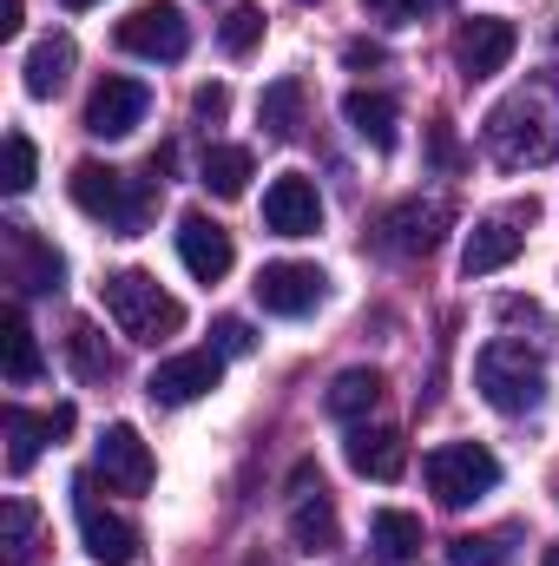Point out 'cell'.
Masks as SVG:
<instances>
[{
    "label": "cell",
    "mask_w": 559,
    "mask_h": 566,
    "mask_svg": "<svg viewBox=\"0 0 559 566\" xmlns=\"http://www.w3.org/2000/svg\"><path fill=\"white\" fill-rule=\"evenodd\" d=\"M481 139H487V151H494L507 171L547 165V158L559 151V93H553V86H540V80L514 86V93L487 113Z\"/></svg>",
    "instance_id": "1"
},
{
    "label": "cell",
    "mask_w": 559,
    "mask_h": 566,
    "mask_svg": "<svg viewBox=\"0 0 559 566\" xmlns=\"http://www.w3.org/2000/svg\"><path fill=\"white\" fill-rule=\"evenodd\" d=\"M99 296H106V316L119 323V336H133V343H165L184 329V303L171 290H158V277H145V271H113L99 283Z\"/></svg>",
    "instance_id": "2"
},
{
    "label": "cell",
    "mask_w": 559,
    "mask_h": 566,
    "mask_svg": "<svg viewBox=\"0 0 559 566\" xmlns=\"http://www.w3.org/2000/svg\"><path fill=\"white\" fill-rule=\"evenodd\" d=\"M474 389L487 396V409L527 416V409H540V396H547V369H540V356H534L527 343L500 336V343H487V349L474 356Z\"/></svg>",
    "instance_id": "3"
},
{
    "label": "cell",
    "mask_w": 559,
    "mask_h": 566,
    "mask_svg": "<svg viewBox=\"0 0 559 566\" xmlns=\"http://www.w3.org/2000/svg\"><path fill=\"white\" fill-rule=\"evenodd\" d=\"M66 185H73V205H80L86 218H99L106 231H119V238H133L145 224V211H151V185L133 191V178L113 171V165H99V158H80Z\"/></svg>",
    "instance_id": "4"
},
{
    "label": "cell",
    "mask_w": 559,
    "mask_h": 566,
    "mask_svg": "<svg viewBox=\"0 0 559 566\" xmlns=\"http://www.w3.org/2000/svg\"><path fill=\"white\" fill-rule=\"evenodd\" d=\"M421 474H428V494H434L441 507H474L481 494L500 488V461H494L481 441H447V448H434V454L421 461Z\"/></svg>",
    "instance_id": "5"
},
{
    "label": "cell",
    "mask_w": 559,
    "mask_h": 566,
    "mask_svg": "<svg viewBox=\"0 0 559 566\" xmlns=\"http://www.w3.org/2000/svg\"><path fill=\"white\" fill-rule=\"evenodd\" d=\"M447 224H454V205L447 198H402V205L382 211L376 244L389 258H434V244L447 238Z\"/></svg>",
    "instance_id": "6"
},
{
    "label": "cell",
    "mask_w": 559,
    "mask_h": 566,
    "mask_svg": "<svg viewBox=\"0 0 559 566\" xmlns=\"http://www.w3.org/2000/svg\"><path fill=\"white\" fill-rule=\"evenodd\" d=\"M113 40H119L126 53H139V60H184L191 27H184V13H178L171 0H145V7H133V13L119 20Z\"/></svg>",
    "instance_id": "7"
},
{
    "label": "cell",
    "mask_w": 559,
    "mask_h": 566,
    "mask_svg": "<svg viewBox=\"0 0 559 566\" xmlns=\"http://www.w3.org/2000/svg\"><path fill=\"white\" fill-rule=\"evenodd\" d=\"M73 514H80V541H86V554H93L99 566H133L139 560V527L119 521V514H106V507L93 501V481H86V474L73 481Z\"/></svg>",
    "instance_id": "8"
},
{
    "label": "cell",
    "mask_w": 559,
    "mask_h": 566,
    "mask_svg": "<svg viewBox=\"0 0 559 566\" xmlns=\"http://www.w3.org/2000/svg\"><path fill=\"white\" fill-rule=\"evenodd\" d=\"M218 382H224V356H218V349H184V356H171V363H158V369L145 376V396H151L158 409H184V402L211 396Z\"/></svg>",
    "instance_id": "9"
},
{
    "label": "cell",
    "mask_w": 559,
    "mask_h": 566,
    "mask_svg": "<svg viewBox=\"0 0 559 566\" xmlns=\"http://www.w3.org/2000/svg\"><path fill=\"white\" fill-rule=\"evenodd\" d=\"M289 534H296L303 554H329V547H336V507H329V494H323L316 461H296V468H289Z\"/></svg>",
    "instance_id": "10"
},
{
    "label": "cell",
    "mask_w": 559,
    "mask_h": 566,
    "mask_svg": "<svg viewBox=\"0 0 559 566\" xmlns=\"http://www.w3.org/2000/svg\"><path fill=\"white\" fill-rule=\"evenodd\" d=\"M534 218H540V205H534V198H527V205H514L507 218H481V224H474V238H467V251H461V271H467V277H494V271H507V264L520 258V244H527V238H520V224H534Z\"/></svg>",
    "instance_id": "11"
},
{
    "label": "cell",
    "mask_w": 559,
    "mask_h": 566,
    "mask_svg": "<svg viewBox=\"0 0 559 566\" xmlns=\"http://www.w3.org/2000/svg\"><path fill=\"white\" fill-rule=\"evenodd\" d=\"M514 46H520L514 20L474 13V20H461V33H454V66H461L467 80H494V73L514 60Z\"/></svg>",
    "instance_id": "12"
},
{
    "label": "cell",
    "mask_w": 559,
    "mask_h": 566,
    "mask_svg": "<svg viewBox=\"0 0 559 566\" xmlns=\"http://www.w3.org/2000/svg\"><path fill=\"white\" fill-rule=\"evenodd\" d=\"M145 106H151V93H145L139 80L106 73V80L93 86V99H86V133H93V139H126V133L145 126Z\"/></svg>",
    "instance_id": "13"
},
{
    "label": "cell",
    "mask_w": 559,
    "mask_h": 566,
    "mask_svg": "<svg viewBox=\"0 0 559 566\" xmlns=\"http://www.w3.org/2000/svg\"><path fill=\"white\" fill-rule=\"evenodd\" d=\"M251 290H257V303H264L271 316H309V310L329 296V277H323L316 264H289V258H283V264H264Z\"/></svg>",
    "instance_id": "14"
},
{
    "label": "cell",
    "mask_w": 559,
    "mask_h": 566,
    "mask_svg": "<svg viewBox=\"0 0 559 566\" xmlns=\"http://www.w3.org/2000/svg\"><path fill=\"white\" fill-rule=\"evenodd\" d=\"M99 474H106V488H119V494H145V488H151L158 461H151V448H145V434L133 422H113L99 434Z\"/></svg>",
    "instance_id": "15"
},
{
    "label": "cell",
    "mask_w": 559,
    "mask_h": 566,
    "mask_svg": "<svg viewBox=\"0 0 559 566\" xmlns=\"http://www.w3.org/2000/svg\"><path fill=\"white\" fill-rule=\"evenodd\" d=\"M264 224L277 238H316L323 231V198H316V185L303 171H283L277 185L264 191Z\"/></svg>",
    "instance_id": "16"
},
{
    "label": "cell",
    "mask_w": 559,
    "mask_h": 566,
    "mask_svg": "<svg viewBox=\"0 0 559 566\" xmlns=\"http://www.w3.org/2000/svg\"><path fill=\"white\" fill-rule=\"evenodd\" d=\"M178 258H184V271H191L198 283H218L231 264H238L231 231H224V224H211L204 211H184V218H178Z\"/></svg>",
    "instance_id": "17"
},
{
    "label": "cell",
    "mask_w": 559,
    "mask_h": 566,
    "mask_svg": "<svg viewBox=\"0 0 559 566\" xmlns=\"http://www.w3.org/2000/svg\"><path fill=\"white\" fill-rule=\"evenodd\" d=\"M7 271H13V283H20L27 296H46V290H60V277H66L60 251L40 244L27 224H7Z\"/></svg>",
    "instance_id": "18"
},
{
    "label": "cell",
    "mask_w": 559,
    "mask_h": 566,
    "mask_svg": "<svg viewBox=\"0 0 559 566\" xmlns=\"http://www.w3.org/2000/svg\"><path fill=\"white\" fill-rule=\"evenodd\" d=\"M342 454H349V468L362 481H402V468H409V448H402L395 428H356Z\"/></svg>",
    "instance_id": "19"
},
{
    "label": "cell",
    "mask_w": 559,
    "mask_h": 566,
    "mask_svg": "<svg viewBox=\"0 0 559 566\" xmlns=\"http://www.w3.org/2000/svg\"><path fill=\"white\" fill-rule=\"evenodd\" d=\"M342 119H349L356 139H369L376 151H389V145H395V119H402V106H395L389 93H362V86H356V93L342 99Z\"/></svg>",
    "instance_id": "20"
},
{
    "label": "cell",
    "mask_w": 559,
    "mask_h": 566,
    "mask_svg": "<svg viewBox=\"0 0 559 566\" xmlns=\"http://www.w3.org/2000/svg\"><path fill=\"white\" fill-rule=\"evenodd\" d=\"M73 60H80V46H73L66 33H46V40L27 53V93H33V99H53V93L73 80Z\"/></svg>",
    "instance_id": "21"
},
{
    "label": "cell",
    "mask_w": 559,
    "mask_h": 566,
    "mask_svg": "<svg viewBox=\"0 0 559 566\" xmlns=\"http://www.w3.org/2000/svg\"><path fill=\"white\" fill-rule=\"evenodd\" d=\"M0 428H7V468H13V474H27V468L40 461V441H60V434H53V416H27L20 402H7Z\"/></svg>",
    "instance_id": "22"
},
{
    "label": "cell",
    "mask_w": 559,
    "mask_h": 566,
    "mask_svg": "<svg viewBox=\"0 0 559 566\" xmlns=\"http://www.w3.org/2000/svg\"><path fill=\"white\" fill-rule=\"evenodd\" d=\"M0 547H7V566H33L40 560V507L33 501H0Z\"/></svg>",
    "instance_id": "23"
},
{
    "label": "cell",
    "mask_w": 559,
    "mask_h": 566,
    "mask_svg": "<svg viewBox=\"0 0 559 566\" xmlns=\"http://www.w3.org/2000/svg\"><path fill=\"white\" fill-rule=\"evenodd\" d=\"M0 356H7V382H13V389H27V382L40 376V343H33V329H27V310H20V303L0 316Z\"/></svg>",
    "instance_id": "24"
},
{
    "label": "cell",
    "mask_w": 559,
    "mask_h": 566,
    "mask_svg": "<svg viewBox=\"0 0 559 566\" xmlns=\"http://www.w3.org/2000/svg\"><path fill=\"white\" fill-rule=\"evenodd\" d=\"M376 402H382V376H376V369H342V376L329 382V396H323V409H329L336 422H362Z\"/></svg>",
    "instance_id": "25"
},
{
    "label": "cell",
    "mask_w": 559,
    "mask_h": 566,
    "mask_svg": "<svg viewBox=\"0 0 559 566\" xmlns=\"http://www.w3.org/2000/svg\"><path fill=\"white\" fill-rule=\"evenodd\" d=\"M198 178H204L211 198H244V185H251V151H244V145H211Z\"/></svg>",
    "instance_id": "26"
},
{
    "label": "cell",
    "mask_w": 559,
    "mask_h": 566,
    "mask_svg": "<svg viewBox=\"0 0 559 566\" xmlns=\"http://www.w3.org/2000/svg\"><path fill=\"white\" fill-rule=\"evenodd\" d=\"M303 80H277V86H264V99H257V119H264V133L271 139H296V126H303Z\"/></svg>",
    "instance_id": "27"
},
{
    "label": "cell",
    "mask_w": 559,
    "mask_h": 566,
    "mask_svg": "<svg viewBox=\"0 0 559 566\" xmlns=\"http://www.w3.org/2000/svg\"><path fill=\"white\" fill-rule=\"evenodd\" d=\"M369 541H376L382 560H415L421 554V521L415 514H402V507H382L376 527H369Z\"/></svg>",
    "instance_id": "28"
},
{
    "label": "cell",
    "mask_w": 559,
    "mask_h": 566,
    "mask_svg": "<svg viewBox=\"0 0 559 566\" xmlns=\"http://www.w3.org/2000/svg\"><path fill=\"white\" fill-rule=\"evenodd\" d=\"M447 560L454 566H507L514 560V534H461V541H447Z\"/></svg>",
    "instance_id": "29"
},
{
    "label": "cell",
    "mask_w": 559,
    "mask_h": 566,
    "mask_svg": "<svg viewBox=\"0 0 559 566\" xmlns=\"http://www.w3.org/2000/svg\"><path fill=\"white\" fill-rule=\"evenodd\" d=\"M218 40H224V53H231V60H244V53L264 40V13H257V7H231V13H224V27H218Z\"/></svg>",
    "instance_id": "30"
},
{
    "label": "cell",
    "mask_w": 559,
    "mask_h": 566,
    "mask_svg": "<svg viewBox=\"0 0 559 566\" xmlns=\"http://www.w3.org/2000/svg\"><path fill=\"white\" fill-rule=\"evenodd\" d=\"M33 171H40V151H33V139L27 133H7V191L20 198V191H33Z\"/></svg>",
    "instance_id": "31"
},
{
    "label": "cell",
    "mask_w": 559,
    "mask_h": 566,
    "mask_svg": "<svg viewBox=\"0 0 559 566\" xmlns=\"http://www.w3.org/2000/svg\"><path fill=\"white\" fill-rule=\"evenodd\" d=\"M66 349H73V363H80V376H113V356L99 349V329L93 323H73V336H66Z\"/></svg>",
    "instance_id": "32"
},
{
    "label": "cell",
    "mask_w": 559,
    "mask_h": 566,
    "mask_svg": "<svg viewBox=\"0 0 559 566\" xmlns=\"http://www.w3.org/2000/svg\"><path fill=\"white\" fill-rule=\"evenodd\" d=\"M211 349H218V356H251V349H257V329H251L244 316H218Z\"/></svg>",
    "instance_id": "33"
},
{
    "label": "cell",
    "mask_w": 559,
    "mask_h": 566,
    "mask_svg": "<svg viewBox=\"0 0 559 566\" xmlns=\"http://www.w3.org/2000/svg\"><path fill=\"white\" fill-rule=\"evenodd\" d=\"M362 7H369L376 20H389V27H415L421 13H428V7H441V0H362Z\"/></svg>",
    "instance_id": "34"
},
{
    "label": "cell",
    "mask_w": 559,
    "mask_h": 566,
    "mask_svg": "<svg viewBox=\"0 0 559 566\" xmlns=\"http://www.w3.org/2000/svg\"><path fill=\"white\" fill-rule=\"evenodd\" d=\"M342 60H349V66H356V73H362V66H382V60H389V53H382V46H376V40H349V46H342Z\"/></svg>",
    "instance_id": "35"
},
{
    "label": "cell",
    "mask_w": 559,
    "mask_h": 566,
    "mask_svg": "<svg viewBox=\"0 0 559 566\" xmlns=\"http://www.w3.org/2000/svg\"><path fill=\"white\" fill-rule=\"evenodd\" d=\"M191 106H198V119H224L231 93H224V86H198V99H191Z\"/></svg>",
    "instance_id": "36"
},
{
    "label": "cell",
    "mask_w": 559,
    "mask_h": 566,
    "mask_svg": "<svg viewBox=\"0 0 559 566\" xmlns=\"http://www.w3.org/2000/svg\"><path fill=\"white\" fill-rule=\"evenodd\" d=\"M434 158H441V165H454V158H461V151H454V133H447V126H434Z\"/></svg>",
    "instance_id": "37"
},
{
    "label": "cell",
    "mask_w": 559,
    "mask_h": 566,
    "mask_svg": "<svg viewBox=\"0 0 559 566\" xmlns=\"http://www.w3.org/2000/svg\"><path fill=\"white\" fill-rule=\"evenodd\" d=\"M0 33H20V0H0Z\"/></svg>",
    "instance_id": "38"
},
{
    "label": "cell",
    "mask_w": 559,
    "mask_h": 566,
    "mask_svg": "<svg viewBox=\"0 0 559 566\" xmlns=\"http://www.w3.org/2000/svg\"><path fill=\"white\" fill-rule=\"evenodd\" d=\"M60 7H73V13H86V7H99V0H60Z\"/></svg>",
    "instance_id": "39"
},
{
    "label": "cell",
    "mask_w": 559,
    "mask_h": 566,
    "mask_svg": "<svg viewBox=\"0 0 559 566\" xmlns=\"http://www.w3.org/2000/svg\"><path fill=\"white\" fill-rule=\"evenodd\" d=\"M540 566H559V541H553V547H547V560H540Z\"/></svg>",
    "instance_id": "40"
},
{
    "label": "cell",
    "mask_w": 559,
    "mask_h": 566,
    "mask_svg": "<svg viewBox=\"0 0 559 566\" xmlns=\"http://www.w3.org/2000/svg\"><path fill=\"white\" fill-rule=\"evenodd\" d=\"M251 566H264V560H251Z\"/></svg>",
    "instance_id": "41"
}]
</instances>
